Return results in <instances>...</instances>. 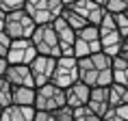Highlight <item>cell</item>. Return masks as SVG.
<instances>
[{"instance_id": "6da1fadb", "label": "cell", "mask_w": 128, "mask_h": 121, "mask_svg": "<svg viewBox=\"0 0 128 121\" xmlns=\"http://www.w3.org/2000/svg\"><path fill=\"white\" fill-rule=\"evenodd\" d=\"M63 11V0H24V13L35 26H48L59 20Z\"/></svg>"}, {"instance_id": "7a4b0ae2", "label": "cell", "mask_w": 128, "mask_h": 121, "mask_svg": "<svg viewBox=\"0 0 128 121\" xmlns=\"http://www.w3.org/2000/svg\"><path fill=\"white\" fill-rule=\"evenodd\" d=\"M65 106V93L54 84H44V87L35 89V102L33 108L37 113H54L59 108Z\"/></svg>"}, {"instance_id": "3957f363", "label": "cell", "mask_w": 128, "mask_h": 121, "mask_svg": "<svg viewBox=\"0 0 128 121\" xmlns=\"http://www.w3.org/2000/svg\"><path fill=\"white\" fill-rule=\"evenodd\" d=\"M63 7L74 11L85 24L89 26H98L104 17V7H102V0H63Z\"/></svg>"}, {"instance_id": "277c9868", "label": "cell", "mask_w": 128, "mask_h": 121, "mask_svg": "<svg viewBox=\"0 0 128 121\" xmlns=\"http://www.w3.org/2000/svg\"><path fill=\"white\" fill-rule=\"evenodd\" d=\"M30 43H33L37 56H50V59H59L61 56L59 41H56V35L52 30V24L35 28V33L30 35Z\"/></svg>"}, {"instance_id": "5b68a950", "label": "cell", "mask_w": 128, "mask_h": 121, "mask_svg": "<svg viewBox=\"0 0 128 121\" xmlns=\"http://www.w3.org/2000/svg\"><path fill=\"white\" fill-rule=\"evenodd\" d=\"M76 82H78L76 59H72V56H59L56 63H54V71H52V78H50V84L59 87L61 91H65V89H70Z\"/></svg>"}, {"instance_id": "8992f818", "label": "cell", "mask_w": 128, "mask_h": 121, "mask_svg": "<svg viewBox=\"0 0 128 121\" xmlns=\"http://www.w3.org/2000/svg\"><path fill=\"white\" fill-rule=\"evenodd\" d=\"M35 24L33 20L24 13V9L22 11H15V13H9L4 17V28H2V33L7 35L11 41L15 39H30V35L35 33Z\"/></svg>"}, {"instance_id": "52a82bcc", "label": "cell", "mask_w": 128, "mask_h": 121, "mask_svg": "<svg viewBox=\"0 0 128 121\" xmlns=\"http://www.w3.org/2000/svg\"><path fill=\"white\" fill-rule=\"evenodd\" d=\"M35 56H37V52H35L30 39H15V41H11L4 60H7V65H24V67H28Z\"/></svg>"}, {"instance_id": "ba28073f", "label": "cell", "mask_w": 128, "mask_h": 121, "mask_svg": "<svg viewBox=\"0 0 128 121\" xmlns=\"http://www.w3.org/2000/svg\"><path fill=\"white\" fill-rule=\"evenodd\" d=\"M54 63H56V59H50V56H35L33 59L28 69H30V76H33L35 89H39L50 82L52 71H54Z\"/></svg>"}, {"instance_id": "9c48e42d", "label": "cell", "mask_w": 128, "mask_h": 121, "mask_svg": "<svg viewBox=\"0 0 128 121\" xmlns=\"http://www.w3.org/2000/svg\"><path fill=\"white\" fill-rule=\"evenodd\" d=\"M52 30L56 35V41H59V50H61V56H72V48H74V39H76V33L72 28L61 20H54L52 22Z\"/></svg>"}, {"instance_id": "30bf717a", "label": "cell", "mask_w": 128, "mask_h": 121, "mask_svg": "<svg viewBox=\"0 0 128 121\" xmlns=\"http://www.w3.org/2000/svg\"><path fill=\"white\" fill-rule=\"evenodd\" d=\"M4 80H7L13 89H20V87H22V89H35L30 69L24 67V65H7Z\"/></svg>"}, {"instance_id": "8fae6325", "label": "cell", "mask_w": 128, "mask_h": 121, "mask_svg": "<svg viewBox=\"0 0 128 121\" xmlns=\"http://www.w3.org/2000/svg\"><path fill=\"white\" fill-rule=\"evenodd\" d=\"M89 91L91 89L85 87L82 82H76L72 84L70 89H65L63 93H65V106L76 110V108H85L87 106V100H89Z\"/></svg>"}, {"instance_id": "7c38bea8", "label": "cell", "mask_w": 128, "mask_h": 121, "mask_svg": "<svg viewBox=\"0 0 128 121\" xmlns=\"http://www.w3.org/2000/svg\"><path fill=\"white\" fill-rule=\"evenodd\" d=\"M89 113H94L96 117H104V113L108 110V91L106 89H91L89 91V100L85 106Z\"/></svg>"}, {"instance_id": "4fadbf2b", "label": "cell", "mask_w": 128, "mask_h": 121, "mask_svg": "<svg viewBox=\"0 0 128 121\" xmlns=\"http://www.w3.org/2000/svg\"><path fill=\"white\" fill-rule=\"evenodd\" d=\"M35 117V108H26V106H7L0 113V121H33Z\"/></svg>"}, {"instance_id": "5bb4252c", "label": "cell", "mask_w": 128, "mask_h": 121, "mask_svg": "<svg viewBox=\"0 0 128 121\" xmlns=\"http://www.w3.org/2000/svg\"><path fill=\"white\" fill-rule=\"evenodd\" d=\"M33 102H35V89H13L11 93V104L13 106H26V108H33Z\"/></svg>"}, {"instance_id": "9a60e30c", "label": "cell", "mask_w": 128, "mask_h": 121, "mask_svg": "<svg viewBox=\"0 0 128 121\" xmlns=\"http://www.w3.org/2000/svg\"><path fill=\"white\" fill-rule=\"evenodd\" d=\"M106 91H108V108H115V106H124V104H128V87H117V84H111Z\"/></svg>"}, {"instance_id": "2e32d148", "label": "cell", "mask_w": 128, "mask_h": 121, "mask_svg": "<svg viewBox=\"0 0 128 121\" xmlns=\"http://www.w3.org/2000/svg\"><path fill=\"white\" fill-rule=\"evenodd\" d=\"M102 7H104L106 15L128 13V0H102Z\"/></svg>"}, {"instance_id": "e0dca14e", "label": "cell", "mask_w": 128, "mask_h": 121, "mask_svg": "<svg viewBox=\"0 0 128 121\" xmlns=\"http://www.w3.org/2000/svg\"><path fill=\"white\" fill-rule=\"evenodd\" d=\"M89 65H91V69H96V71H106V69H111V59H108L106 54H91V56H87Z\"/></svg>"}, {"instance_id": "ac0fdd59", "label": "cell", "mask_w": 128, "mask_h": 121, "mask_svg": "<svg viewBox=\"0 0 128 121\" xmlns=\"http://www.w3.org/2000/svg\"><path fill=\"white\" fill-rule=\"evenodd\" d=\"M100 121H128V104H124V106H115V108H108Z\"/></svg>"}, {"instance_id": "d6986e66", "label": "cell", "mask_w": 128, "mask_h": 121, "mask_svg": "<svg viewBox=\"0 0 128 121\" xmlns=\"http://www.w3.org/2000/svg\"><path fill=\"white\" fill-rule=\"evenodd\" d=\"M11 93H13V87L4 78H0V108L11 106Z\"/></svg>"}, {"instance_id": "ffe728a7", "label": "cell", "mask_w": 128, "mask_h": 121, "mask_svg": "<svg viewBox=\"0 0 128 121\" xmlns=\"http://www.w3.org/2000/svg\"><path fill=\"white\" fill-rule=\"evenodd\" d=\"M22 9H24V0H0V11L4 15L22 11Z\"/></svg>"}, {"instance_id": "44dd1931", "label": "cell", "mask_w": 128, "mask_h": 121, "mask_svg": "<svg viewBox=\"0 0 128 121\" xmlns=\"http://www.w3.org/2000/svg\"><path fill=\"white\" fill-rule=\"evenodd\" d=\"M76 37L82 41H98V26H85L82 30L76 33Z\"/></svg>"}, {"instance_id": "7402d4cb", "label": "cell", "mask_w": 128, "mask_h": 121, "mask_svg": "<svg viewBox=\"0 0 128 121\" xmlns=\"http://www.w3.org/2000/svg\"><path fill=\"white\" fill-rule=\"evenodd\" d=\"M74 121H100V117L89 113L87 108H76L74 110Z\"/></svg>"}, {"instance_id": "603a6c76", "label": "cell", "mask_w": 128, "mask_h": 121, "mask_svg": "<svg viewBox=\"0 0 128 121\" xmlns=\"http://www.w3.org/2000/svg\"><path fill=\"white\" fill-rule=\"evenodd\" d=\"M52 115H54V119H56V121H74V110H72V108H68V106L54 110Z\"/></svg>"}, {"instance_id": "cb8c5ba5", "label": "cell", "mask_w": 128, "mask_h": 121, "mask_svg": "<svg viewBox=\"0 0 128 121\" xmlns=\"http://www.w3.org/2000/svg\"><path fill=\"white\" fill-rule=\"evenodd\" d=\"M9 46H11V39H9L4 33H0V59H4V56H7Z\"/></svg>"}, {"instance_id": "d4e9b609", "label": "cell", "mask_w": 128, "mask_h": 121, "mask_svg": "<svg viewBox=\"0 0 128 121\" xmlns=\"http://www.w3.org/2000/svg\"><path fill=\"white\" fill-rule=\"evenodd\" d=\"M33 121H56V119H54V115H52V113H37V110H35Z\"/></svg>"}, {"instance_id": "484cf974", "label": "cell", "mask_w": 128, "mask_h": 121, "mask_svg": "<svg viewBox=\"0 0 128 121\" xmlns=\"http://www.w3.org/2000/svg\"><path fill=\"white\" fill-rule=\"evenodd\" d=\"M4 71H7V60L0 59V78H4Z\"/></svg>"}, {"instance_id": "4316f807", "label": "cell", "mask_w": 128, "mask_h": 121, "mask_svg": "<svg viewBox=\"0 0 128 121\" xmlns=\"http://www.w3.org/2000/svg\"><path fill=\"white\" fill-rule=\"evenodd\" d=\"M4 17H7V15L0 11V33H2V28H4Z\"/></svg>"}, {"instance_id": "83f0119b", "label": "cell", "mask_w": 128, "mask_h": 121, "mask_svg": "<svg viewBox=\"0 0 128 121\" xmlns=\"http://www.w3.org/2000/svg\"><path fill=\"white\" fill-rule=\"evenodd\" d=\"M0 113H2V108H0Z\"/></svg>"}]
</instances>
